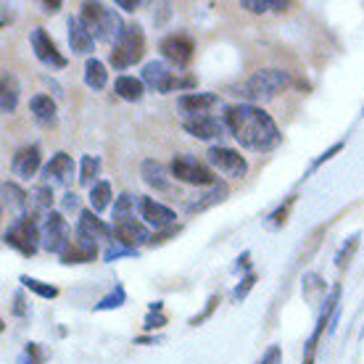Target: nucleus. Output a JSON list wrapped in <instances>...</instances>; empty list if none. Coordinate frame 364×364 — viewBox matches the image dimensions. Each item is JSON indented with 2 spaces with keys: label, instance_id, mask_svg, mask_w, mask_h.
Here are the masks:
<instances>
[{
  "label": "nucleus",
  "instance_id": "f257e3e1",
  "mask_svg": "<svg viewBox=\"0 0 364 364\" xmlns=\"http://www.w3.org/2000/svg\"><path fill=\"white\" fill-rule=\"evenodd\" d=\"M228 132L237 140V146L256 154H267L280 146V129L274 119L256 103H232L222 114Z\"/></svg>",
  "mask_w": 364,
  "mask_h": 364
},
{
  "label": "nucleus",
  "instance_id": "f03ea898",
  "mask_svg": "<svg viewBox=\"0 0 364 364\" xmlns=\"http://www.w3.org/2000/svg\"><path fill=\"white\" fill-rule=\"evenodd\" d=\"M291 85H293V77L285 69H259V72H254L246 80L240 95L248 100H269V98H277L282 90H288Z\"/></svg>",
  "mask_w": 364,
  "mask_h": 364
},
{
  "label": "nucleus",
  "instance_id": "7ed1b4c3",
  "mask_svg": "<svg viewBox=\"0 0 364 364\" xmlns=\"http://www.w3.org/2000/svg\"><path fill=\"white\" fill-rule=\"evenodd\" d=\"M40 219L35 214H24L21 219H14L6 232H3V243L14 251H18L21 256H35V251L40 248Z\"/></svg>",
  "mask_w": 364,
  "mask_h": 364
},
{
  "label": "nucleus",
  "instance_id": "20e7f679",
  "mask_svg": "<svg viewBox=\"0 0 364 364\" xmlns=\"http://www.w3.org/2000/svg\"><path fill=\"white\" fill-rule=\"evenodd\" d=\"M146 55V32L137 24H127L124 35L119 37V43L111 50V66L114 69H129Z\"/></svg>",
  "mask_w": 364,
  "mask_h": 364
},
{
  "label": "nucleus",
  "instance_id": "39448f33",
  "mask_svg": "<svg viewBox=\"0 0 364 364\" xmlns=\"http://www.w3.org/2000/svg\"><path fill=\"white\" fill-rule=\"evenodd\" d=\"M169 169H172V177L177 182L196 185V188H217V172L193 156H174Z\"/></svg>",
  "mask_w": 364,
  "mask_h": 364
},
{
  "label": "nucleus",
  "instance_id": "423d86ee",
  "mask_svg": "<svg viewBox=\"0 0 364 364\" xmlns=\"http://www.w3.org/2000/svg\"><path fill=\"white\" fill-rule=\"evenodd\" d=\"M140 80H143V85H148L151 90L161 92V95H166V92H172V90H185V87H193V85H196L193 77L174 74L164 61H148V64L143 66V77H140Z\"/></svg>",
  "mask_w": 364,
  "mask_h": 364
},
{
  "label": "nucleus",
  "instance_id": "0eeeda50",
  "mask_svg": "<svg viewBox=\"0 0 364 364\" xmlns=\"http://www.w3.org/2000/svg\"><path fill=\"white\" fill-rule=\"evenodd\" d=\"M72 246L69 240V222L61 211H53L43 219L40 225V248H46L48 254H66V248Z\"/></svg>",
  "mask_w": 364,
  "mask_h": 364
},
{
  "label": "nucleus",
  "instance_id": "6e6552de",
  "mask_svg": "<svg viewBox=\"0 0 364 364\" xmlns=\"http://www.w3.org/2000/svg\"><path fill=\"white\" fill-rule=\"evenodd\" d=\"M206 164L214 169L222 177H230V180H240L246 177L248 172V161L240 156V151L228 146H211L206 151Z\"/></svg>",
  "mask_w": 364,
  "mask_h": 364
},
{
  "label": "nucleus",
  "instance_id": "1a4fd4ad",
  "mask_svg": "<svg viewBox=\"0 0 364 364\" xmlns=\"http://www.w3.org/2000/svg\"><path fill=\"white\" fill-rule=\"evenodd\" d=\"M338 299H341V285H336V288L330 291L328 301H325V309L319 311V319H317V325H314V333L309 336V341H306V348H304V364H314V354H317L319 338H322L325 328H328V333H330V328H333V322H336Z\"/></svg>",
  "mask_w": 364,
  "mask_h": 364
},
{
  "label": "nucleus",
  "instance_id": "9d476101",
  "mask_svg": "<svg viewBox=\"0 0 364 364\" xmlns=\"http://www.w3.org/2000/svg\"><path fill=\"white\" fill-rule=\"evenodd\" d=\"M114 243L129 248V251H135V248L143 246V243H151L148 225L135 217L119 219V222H114Z\"/></svg>",
  "mask_w": 364,
  "mask_h": 364
},
{
  "label": "nucleus",
  "instance_id": "9b49d317",
  "mask_svg": "<svg viewBox=\"0 0 364 364\" xmlns=\"http://www.w3.org/2000/svg\"><path fill=\"white\" fill-rule=\"evenodd\" d=\"M29 43H32V50H35L37 61H43V64L50 66V69H64L66 66V58L61 55V50L55 48L53 37L48 35L43 27H35L29 32Z\"/></svg>",
  "mask_w": 364,
  "mask_h": 364
},
{
  "label": "nucleus",
  "instance_id": "f8f14e48",
  "mask_svg": "<svg viewBox=\"0 0 364 364\" xmlns=\"http://www.w3.org/2000/svg\"><path fill=\"white\" fill-rule=\"evenodd\" d=\"M137 211H140V219L146 222L148 228H156V232L166 228H174V222H177V214H174L169 206L159 203L156 198H148V196L137 198Z\"/></svg>",
  "mask_w": 364,
  "mask_h": 364
},
{
  "label": "nucleus",
  "instance_id": "ddd939ff",
  "mask_svg": "<svg viewBox=\"0 0 364 364\" xmlns=\"http://www.w3.org/2000/svg\"><path fill=\"white\" fill-rule=\"evenodd\" d=\"M95 259H98V240L80 232V230H74L72 246L66 248V254L61 256V262H64L66 267H72V264H90Z\"/></svg>",
  "mask_w": 364,
  "mask_h": 364
},
{
  "label": "nucleus",
  "instance_id": "4468645a",
  "mask_svg": "<svg viewBox=\"0 0 364 364\" xmlns=\"http://www.w3.org/2000/svg\"><path fill=\"white\" fill-rule=\"evenodd\" d=\"M193 53H196V46H193V40L188 35H169L161 40V55L177 69L191 64Z\"/></svg>",
  "mask_w": 364,
  "mask_h": 364
},
{
  "label": "nucleus",
  "instance_id": "2eb2a0df",
  "mask_svg": "<svg viewBox=\"0 0 364 364\" xmlns=\"http://www.w3.org/2000/svg\"><path fill=\"white\" fill-rule=\"evenodd\" d=\"M74 159L69 154H64V151H58V154L48 161L46 166H43V182L46 185H50V188H66L69 182H72V177H74Z\"/></svg>",
  "mask_w": 364,
  "mask_h": 364
},
{
  "label": "nucleus",
  "instance_id": "dca6fc26",
  "mask_svg": "<svg viewBox=\"0 0 364 364\" xmlns=\"http://www.w3.org/2000/svg\"><path fill=\"white\" fill-rule=\"evenodd\" d=\"M182 127L188 129L193 137H198V140H217V137H222L228 132L225 119H217V117H211V114L182 119Z\"/></svg>",
  "mask_w": 364,
  "mask_h": 364
},
{
  "label": "nucleus",
  "instance_id": "f3484780",
  "mask_svg": "<svg viewBox=\"0 0 364 364\" xmlns=\"http://www.w3.org/2000/svg\"><path fill=\"white\" fill-rule=\"evenodd\" d=\"M43 164V154H40V146H24L18 148L14 159H11V172L16 174L18 180H32Z\"/></svg>",
  "mask_w": 364,
  "mask_h": 364
},
{
  "label": "nucleus",
  "instance_id": "a211bd4d",
  "mask_svg": "<svg viewBox=\"0 0 364 364\" xmlns=\"http://www.w3.org/2000/svg\"><path fill=\"white\" fill-rule=\"evenodd\" d=\"M217 103H219L217 92H185V95L177 98V109L185 114V119H191V117H203V114H209Z\"/></svg>",
  "mask_w": 364,
  "mask_h": 364
},
{
  "label": "nucleus",
  "instance_id": "6ab92c4d",
  "mask_svg": "<svg viewBox=\"0 0 364 364\" xmlns=\"http://www.w3.org/2000/svg\"><path fill=\"white\" fill-rule=\"evenodd\" d=\"M140 177L146 182L148 188H154L159 193H166L172 191V169H166L161 161H156V159H146L143 164H140Z\"/></svg>",
  "mask_w": 364,
  "mask_h": 364
},
{
  "label": "nucleus",
  "instance_id": "aec40b11",
  "mask_svg": "<svg viewBox=\"0 0 364 364\" xmlns=\"http://www.w3.org/2000/svg\"><path fill=\"white\" fill-rule=\"evenodd\" d=\"M77 230L85 232V235L95 237V240H106V243H114V225H106L103 219L95 214L92 209L80 211V222H77Z\"/></svg>",
  "mask_w": 364,
  "mask_h": 364
},
{
  "label": "nucleus",
  "instance_id": "412c9836",
  "mask_svg": "<svg viewBox=\"0 0 364 364\" xmlns=\"http://www.w3.org/2000/svg\"><path fill=\"white\" fill-rule=\"evenodd\" d=\"M124 35V24L114 9H106V14L100 16V21L92 27V37L100 40V43H109V46H117L119 37Z\"/></svg>",
  "mask_w": 364,
  "mask_h": 364
},
{
  "label": "nucleus",
  "instance_id": "4be33fe9",
  "mask_svg": "<svg viewBox=\"0 0 364 364\" xmlns=\"http://www.w3.org/2000/svg\"><path fill=\"white\" fill-rule=\"evenodd\" d=\"M3 211L21 219L29 214V193H24L16 182H3Z\"/></svg>",
  "mask_w": 364,
  "mask_h": 364
},
{
  "label": "nucleus",
  "instance_id": "5701e85b",
  "mask_svg": "<svg viewBox=\"0 0 364 364\" xmlns=\"http://www.w3.org/2000/svg\"><path fill=\"white\" fill-rule=\"evenodd\" d=\"M69 46H72V53L77 55H90L95 48V37L80 16L69 18Z\"/></svg>",
  "mask_w": 364,
  "mask_h": 364
},
{
  "label": "nucleus",
  "instance_id": "b1692460",
  "mask_svg": "<svg viewBox=\"0 0 364 364\" xmlns=\"http://www.w3.org/2000/svg\"><path fill=\"white\" fill-rule=\"evenodd\" d=\"M29 111L40 127H55V122H58V109H55V100L50 95H32Z\"/></svg>",
  "mask_w": 364,
  "mask_h": 364
},
{
  "label": "nucleus",
  "instance_id": "393cba45",
  "mask_svg": "<svg viewBox=\"0 0 364 364\" xmlns=\"http://www.w3.org/2000/svg\"><path fill=\"white\" fill-rule=\"evenodd\" d=\"M29 214H35L37 219H46L48 214H53V188L40 182L37 188L29 193Z\"/></svg>",
  "mask_w": 364,
  "mask_h": 364
},
{
  "label": "nucleus",
  "instance_id": "a878e982",
  "mask_svg": "<svg viewBox=\"0 0 364 364\" xmlns=\"http://www.w3.org/2000/svg\"><path fill=\"white\" fill-rule=\"evenodd\" d=\"M114 90L122 100H129V103H135L146 95V85L143 80H137V77H129V74H122L117 77V82H114Z\"/></svg>",
  "mask_w": 364,
  "mask_h": 364
},
{
  "label": "nucleus",
  "instance_id": "bb28decb",
  "mask_svg": "<svg viewBox=\"0 0 364 364\" xmlns=\"http://www.w3.org/2000/svg\"><path fill=\"white\" fill-rule=\"evenodd\" d=\"M106 82H109L106 64L98 61V58H87V64H85V85H87L90 90H103Z\"/></svg>",
  "mask_w": 364,
  "mask_h": 364
},
{
  "label": "nucleus",
  "instance_id": "cd10ccee",
  "mask_svg": "<svg viewBox=\"0 0 364 364\" xmlns=\"http://www.w3.org/2000/svg\"><path fill=\"white\" fill-rule=\"evenodd\" d=\"M111 198H114V193H111V182L109 180H98L95 185L90 188V209L98 214V211H106L111 206Z\"/></svg>",
  "mask_w": 364,
  "mask_h": 364
},
{
  "label": "nucleus",
  "instance_id": "c85d7f7f",
  "mask_svg": "<svg viewBox=\"0 0 364 364\" xmlns=\"http://www.w3.org/2000/svg\"><path fill=\"white\" fill-rule=\"evenodd\" d=\"M18 106V82L14 74H3V95H0V109L3 114H14Z\"/></svg>",
  "mask_w": 364,
  "mask_h": 364
},
{
  "label": "nucleus",
  "instance_id": "c756f323",
  "mask_svg": "<svg viewBox=\"0 0 364 364\" xmlns=\"http://www.w3.org/2000/svg\"><path fill=\"white\" fill-rule=\"evenodd\" d=\"M225 196H228V188H225V185H222V188H211V193L200 196L198 200H191V203H188V211H191V214H196V211H206L209 206H214V203H219V200H225Z\"/></svg>",
  "mask_w": 364,
  "mask_h": 364
},
{
  "label": "nucleus",
  "instance_id": "7c9ffc66",
  "mask_svg": "<svg viewBox=\"0 0 364 364\" xmlns=\"http://www.w3.org/2000/svg\"><path fill=\"white\" fill-rule=\"evenodd\" d=\"M100 172V159L98 156H82V166H80V185L85 188H92L95 185V177Z\"/></svg>",
  "mask_w": 364,
  "mask_h": 364
},
{
  "label": "nucleus",
  "instance_id": "2f4dec72",
  "mask_svg": "<svg viewBox=\"0 0 364 364\" xmlns=\"http://www.w3.org/2000/svg\"><path fill=\"white\" fill-rule=\"evenodd\" d=\"M21 285L27 288V291H32V293H37L40 299H55L58 296V288L55 285H50V282H43V280H35V277H21Z\"/></svg>",
  "mask_w": 364,
  "mask_h": 364
},
{
  "label": "nucleus",
  "instance_id": "473e14b6",
  "mask_svg": "<svg viewBox=\"0 0 364 364\" xmlns=\"http://www.w3.org/2000/svg\"><path fill=\"white\" fill-rule=\"evenodd\" d=\"M240 9L251 11V14H267V11H285L288 9V3L285 0H243L240 3Z\"/></svg>",
  "mask_w": 364,
  "mask_h": 364
},
{
  "label": "nucleus",
  "instance_id": "72a5a7b5",
  "mask_svg": "<svg viewBox=\"0 0 364 364\" xmlns=\"http://www.w3.org/2000/svg\"><path fill=\"white\" fill-rule=\"evenodd\" d=\"M132 211H135V198H132L129 193H122V196L117 198V203H114V222H119V219H127V217H135Z\"/></svg>",
  "mask_w": 364,
  "mask_h": 364
},
{
  "label": "nucleus",
  "instance_id": "f704fd0d",
  "mask_svg": "<svg viewBox=\"0 0 364 364\" xmlns=\"http://www.w3.org/2000/svg\"><path fill=\"white\" fill-rule=\"evenodd\" d=\"M124 299H127V293H124V288L122 285H117L114 288V293H109L103 301H98L95 304V311H109V309H119L122 304H124Z\"/></svg>",
  "mask_w": 364,
  "mask_h": 364
},
{
  "label": "nucleus",
  "instance_id": "c9c22d12",
  "mask_svg": "<svg viewBox=\"0 0 364 364\" xmlns=\"http://www.w3.org/2000/svg\"><path fill=\"white\" fill-rule=\"evenodd\" d=\"M254 285H256V272H248L246 277L235 285V291H232V301H235V304H240V301L251 293V288H254Z\"/></svg>",
  "mask_w": 364,
  "mask_h": 364
},
{
  "label": "nucleus",
  "instance_id": "e433bc0d",
  "mask_svg": "<svg viewBox=\"0 0 364 364\" xmlns=\"http://www.w3.org/2000/svg\"><path fill=\"white\" fill-rule=\"evenodd\" d=\"M356 246H359V232L348 237V243H346L343 248H341V254L336 256V264H338V267L348 264V259H351V254H354V248H356Z\"/></svg>",
  "mask_w": 364,
  "mask_h": 364
},
{
  "label": "nucleus",
  "instance_id": "4c0bfd02",
  "mask_svg": "<svg viewBox=\"0 0 364 364\" xmlns=\"http://www.w3.org/2000/svg\"><path fill=\"white\" fill-rule=\"evenodd\" d=\"M164 325H166V317L161 314V311H148L146 325H143V328H146V330H159V328H164Z\"/></svg>",
  "mask_w": 364,
  "mask_h": 364
},
{
  "label": "nucleus",
  "instance_id": "58836bf2",
  "mask_svg": "<svg viewBox=\"0 0 364 364\" xmlns=\"http://www.w3.org/2000/svg\"><path fill=\"white\" fill-rule=\"evenodd\" d=\"M217 304H219V296H211V299H209V304H206V309H203V311H200V314H196V317L191 319V325H193V328H198L200 322H203V319L209 317L211 311L217 309Z\"/></svg>",
  "mask_w": 364,
  "mask_h": 364
},
{
  "label": "nucleus",
  "instance_id": "ea45409f",
  "mask_svg": "<svg viewBox=\"0 0 364 364\" xmlns=\"http://www.w3.org/2000/svg\"><path fill=\"white\" fill-rule=\"evenodd\" d=\"M24 356H27L29 362H35V364H46V354H43L40 343H27V351H24Z\"/></svg>",
  "mask_w": 364,
  "mask_h": 364
},
{
  "label": "nucleus",
  "instance_id": "a19ab883",
  "mask_svg": "<svg viewBox=\"0 0 364 364\" xmlns=\"http://www.w3.org/2000/svg\"><path fill=\"white\" fill-rule=\"evenodd\" d=\"M180 232V225L177 228H166V230H159L154 237H151V243L148 246H161V243H166V237H172V235H177Z\"/></svg>",
  "mask_w": 364,
  "mask_h": 364
},
{
  "label": "nucleus",
  "instance_id": "79ce46f5",
  "mask_svg": "<svg viewBox=\"0 0 364 364\" xmlns=\"http://www.w3.org/2000/svg\"><path fill=\"white\" fill-rule=\"evenodd\" d=\"M61 206H64V211H77L80 209V196L77 193H64V198H61Z\"/></svg>",
  "mask_w": 364,
  "mask_h": 364
},
{
  "label": "nucleus",
  "instance_id": "37998d69",
  "mask_svg": "<svg viewBox=\"0 0 364 364\" xmlns=\"http://www.w3.org/2000/svg\"><path fill=\"white\" fill-rule=\"evenodd\" d=\"M293 200H296V198H288V203H285V206H280V209L269 217V219H272V225H282V222H285V217H288V211H291V206H293Z\"/></svg>",
  "mask_w": 364,
  "mask_h": 364
},
{
  "label": "nucleus",
  "instance_id": "c03bdc74",
  "mask_svg": "<svg viewBox=\"0 0 364 364\" xmlns=\"http://www.w3.org/2000/svg\"><path fill=\"white\" fill-rule=\"evenodd\" d=\"M341 148H343V143H336V146L330 148V151H325V154L319 156L317 161H314V164H311V169H317V166H319V164H325V161H330V159H333V156H336V154H338V151H341Z\"/></svg>",
  "mask_w": 364,
  "mask_h": 364
},
{
  "label": "nucleus",
  "instance_id": "a18cd8bd",
  "mask_svg": "<svg viewBox=\"0 0 364 364\" xmlns=\"http://www.w3.org/2000/svg\"><path fill=\"white\" fill-rule=\"evenodd\" d=\"M259 364H280V348L269 346V351H267V354L259 359Z\"/></svg>",
  "mask_w": 364,
  "mask_h": 364
},
{
  "label": "nucleus",
  "instance_id": "49530a36",
  "mask_svg": "<svg viewBox=\"0 0 364 364\" xmlns=\"http://www.w3.org/2000/svg\"><path fill=\"white\" fill-rule=\"evenodd\" d=\"M117 6H119V9L129 11V14H132V11L140 9V3H137V0H135V3H132V0H117Z\"/></svg>",
  "mask_w": 364,
  "mask_h": 364
},
{
  "label": "nucleus",
  "instance_id": "de8ad7c7",
  "mask_svg": "<svg viewBox=\"0 0 364 364\" xmlns=\"http://www.w3.org/2000/svg\"><path fill=\"white\" fill-rule=\"evenodd\" d=\"M43 9H46L48 14H55V11L61 9V3H58V0H53V3H50V0H46V3H43Z\"/></svg>",
  "mask_w": 364,
  "mask_h": 364
},
{
  "label": "nucleus",
  "instance_id": "09e8293b",
  "mask_svg": "<svg viewBox=\"0 0 364 364\" xmlns=\"http://www.w3.org/2000/svg\"><path fill=\"white\" fill-rule=\"evenodd\" d=\"M18 364H35V362H29L27 356H21V359H18Z\"/></svg>",
  "mask_w": 364,
  "mask_h": 364
},
{
  "label": "nucleus",
  "instance_id": "8fccbe9b",
  "mask_svg": "<svg viewBox=\"0 0 364 364\" xmlns=\"http://www.w3.org/2000/svg\"><path fill=\"white\" fill-rule=\"evenodd\" d=\"M362 114H364V109H362Z\"/></svg>",
  "mask_w": 364,
  "mask_h": 364
}]
</instances>
